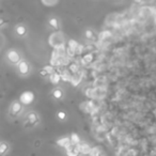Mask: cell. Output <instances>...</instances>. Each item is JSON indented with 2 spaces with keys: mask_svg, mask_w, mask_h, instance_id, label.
<instances>
[{
  "mask_svg": "<svg viewBox=\"0 0 156 156\" xmlns=\"http://www.w3.org/2000/svg\"><path fill=\"white\" fill-rule=\"evenodd\" d=\"M34 101V94L31 91H25L22 93L21 97H19V102L23 105H30Z\"/></svg>",
  "mask_w": 156,
  "mask_h": 156,
  "instance_id": "obj_1",
  "label": "cell"
},
{
  "mask_svg": "<svg viewBox=\"0 0 156 156\" xmlns=\"http://www.w3.org/2000/svg\"><path fill=\"white\" fill-rule=\"evenodd\" d=\"M23 111V104L19 101H15L13 104L11 105V109H10V115L12 117H17L18 115H21Z\"/></svg>",
  "mask_w": 156,
  "mask_h": 156,
  "instance_id": "obj_2",
  "label": "cell"
},
{
  "mask_svg": "<svg viewBox=\"0 0 156 156\" xmlns=\"http://www.w3.org/2000/svg\"><path fill=\"white\" fill-rule=\"evenodd\" d=\"M8 59H9L10 62L13 64H16V63H18V62H21V57H19L18 52L15 51V50H10V51L8 52Z\"/></svg>",
  "mask_w": 156,
  "mask_h": 156,
  "instance_id": "obj_3",
  "label": "cell"
},
{
  "mask_svg": "<svg viewBox=\"0 0 156 156\" xmlns=\"http://www.w3.org/2000/svg\"><path fill=\"white\" fill-rule=\"evenodd\" d=\"M79 153H80L79 144L78 145L71 144L68 148H66V154H68V156H78Z\"/></svg>",
  "mask_w": 156,
  "mask_h": 156,
  "instance_id": "obj_4",
  "label": "cell"
},
{
  "mask_svg": "<svg viewBox=\"0 0 156 156\" xmlns=\"http://www.w3.org/2000/svg\"><path fill=\"white\" fill-rule=\"evenodd\" d=\"M18 71L22 75H27L30 71V66L29 64L26 61H21L18 63Z\"/></svg>",
  "mask_w": 156,
  "mask_h": 156,
  "instance_id": "obj_5",
  "label": "cell"
},
{
  "mask_svg": "<svg viewBox=\"0 0 156 156\" xmlns=\"http://www.w3.org/2000/svg\"><path fill=\"white\" fill-rule=\"evenodd\" d=\"M27 122L30 125H35L38 122V117L35 112H30L27 115Z\"/></svg>",
  "mask_w": 156,
  "mask_h": 156,
  "instance_id": "obj_6",
  "label": "cell"
},
{
  "mask_svg": "<svg viewBox=\"0 0 156 156\" xmlns=\"http://www.w3.org/2000/svg\"><path fill=\"white\" fill-rule=\"evenodd\" d=\"M57 143L59 145H61V147H64V148H68L71 144H72V142H71V139L68 138V137H65V138H62V139H59V140L57 141Z\"/></svg>",
  "mask_w": 156,
  "mask_h": 156,
  "instance_id": "obj_7",
  "label": "cell"
},
{
  "mask_svg": "<svg viewBox=\"0 0 156 156\" xmlns=\"http://www.w3.org/2000/svg\"><path fill=\"white\" fill-rule=\"evenodd\" d=\"M60 79H61V76H60V74H58V73H52L51 75H50V80H51L52 84L57 85L58 82L60 81Z\"/></svg>",
  "mask_w": 156,
  "mask_h": 156,
  "instance_id": "obj_8",
  "label": "cell"
},
{
  "mask_svg": "<svg viewBox=\"0 0 156 156\" xmlns=\"http://www.w3.org/2000/svg\"><path fill=\"white\" fill-rule=\"evenodd\" d=\"M71 142H72V144H75V145H78L80 143V138L79 136L77 135V134L73 133L72 136H71Z\"/></svg>",
  "mask_w": 156,
  "mask_h": 156,
  "instance_id": "obj_9",
  "label": "cell"
},
{
  "mask_svg": "<svg viewBox=\"0 0 156 156\" xmlns=\"http://www.w3.org/2000/svg\"><path fill=\"white\" fill-rule=\"evenodd\" d=\"M52 95H54L55 98H57V100H60L62 96H63V92H62V90H60V89H55L54 92H52Z\"/></svg>",
  "mask_w": 156,
  "mask_h": 156,
  "instance_id": "obj_10",
  "label": "cell"
},
{
  "mask_svg": "<svg viewBox=\"0 0 156 156\" xmlns=\"http://www.w3.org/2000/svg\"><path fill=\"white\" fill-rule=\"evenodd\" d=\"M16 32H17L18 35L23 36V35H25V34H26L27 30H26V28L24 27V26L19 25V26H17V27H16Z\"/></svg>",
  "mask_w": 156,
  "mask_h": 156,
  "instance_id": "obj_11",
  "label": "cell"
},
{
  "mask_svg": "<svg viewBox=\"0 0 156 156\" xmlns=\"http://www.w3.org/2000/svg\"><path fill=\"white\" fill-rule=\"evenodd\" d=\"M8 150H9V145H8L7 143H5V142L0 143V155L5 154L8 152Z\"/></svg>",
  "mask_w": 156,
  "mask_h": 156,
  "instance_id": "obj_12",
  "label": "cell"
},
{
  "mask_svg": "<svg viewBox=\"0 0 156 156\" xmlns=\"http://www.w3.org/2000/svg\"><path fill=\"white\" fill-rule=\"evenodd\" d=\"M79 150H80V152L81 153H86V154H88V153H90V151H91V149H90V147H89L88 144H81L80 145L79 144Z\"/></svg>",
  "mask_w": 156,
  "mask_h": 156,
  "instance_id": "obj_13",
  "label": "cell"
},
{
  "mask_svg": "<svg viewBox=\"0 0 156 156\" xmlns=\"http://www.w3.org/2000/svg\"><path fill=\"white\" fill-rule=\"evenodd\" d=\"M77 46H78V44H77V42H75L74 40H71L70 43H68V48L72 49L73 51H75V52H76V50H77Z\"/></svg>",
  "mask_w": 156,
  "mask_h": 156,
  "instance_id": "obj_14",
  "label": "cell"
},
{
  "mask_svg": "<svg viewBox=\"0 0 156 156\" xmlns=\"http://www.w3.org/2000/svg\"><path fill=\"white\" fill-rule=\"evenodd\" d=\"M89 154H90V156H100V150L97 148H93Z\"/></svg>",
  "mask_w": 156,
  "mask_h": 156,
  "instance_id": "obj_15",
  "label": "cell"
},
{
  "mask_svg": "<svg viewBox=\"0 0 156 156\" xmlns=\"http://www.w3.org/2000/svg\"><path fill=\"white\" fill-rule=\"evenodd\" d=\"M49 25L54 28H58V21L56 18H51V19H49Z\"/></svg>",
  "mask_w": 156,
  "mask_h": 156,
  "instance_id": "obj_16",
  "label": "cell"
},
{
  "mask_svg": "<svg viewBox=\"0 0 156 156\" xmlns=\"http://www.w3.org/2000/svg\"><path fill=\"white\" fill-rule=\"evenodd\" d=\"M42 3L45 5H55L58 3V1H50V2H47V1H42Z\"/></svg>",
  "mask_w": 156,
  "mask_h": 156,
  "instance_id": "obj_17",
  "label": "cell"
},
{
  "mask_svg": "<svg viewBox=\"0 0 156 156\" xmlns=\"http://www.w3.org/2000/svg\"><path fill=\"white\" fill-rule=\"evenodd\" d=\"M65 117H66V115L63 112V111H60V112L58 113V118L61 119V120H64V119H65Z\"/></svg>",
  "mask_w": 156,
  "mask_h": 156,
  "instance_id": "obj_18",
  "label": "cell"
},
{
  "mask_svg": "<svg viewBox=\"0 0 156 156\" xmlns=\"http://www.w3.org/2000/svg\"><path fill=\"white\" fill-rule=\"evenodd\" d=\"M86 36L88 38H91L93 36V32L91 31V30H87V31H86Z\"/></svg>",
  "mask_w": 156,
  "mask_h": 156,
  "instance_id": "obj_19",
  "label": "cell"
},
{
  "mask_svg": "<svg viewBox=\"0 0 156 156\" xmlns=\"http://www.w3.org/2000/svg\"><path fill=\"white\" fill-rule=\"evenodd\" d=\"M5 21H3L2 18L0 17V27H1V26H2V25H3V24H5Z\"/></svg>",
  "mask_w": 156,
  "mask_h": 156,
  "instance_id": "obj_20",
  "label": "cell"
}]
</instances>
